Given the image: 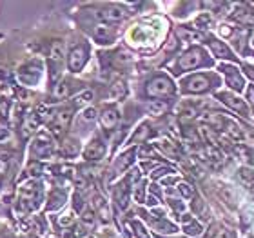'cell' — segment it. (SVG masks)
I'll return each instance as SVG.
<instances>
[{"label":"cell","mask_w":254,"mask_h":238,"mask_svg":"<svg viewBox=\"0 0 254 238\" xmlns=\"http://www.w3.org/2000/svg\"><path fill=\"white\" fill-rule=\"evenodd\" d=\"M145 93H147V96H154V98L169 96L175 93V84H173V80H171L169 77L158 75V77H154L151 82H147Z\"/></svg>","instance_id":"6da1fadb"},{"label":"cell","mask_w":254,"mask_h":238,"mask_svg":"<svg viewBox=\"0 0 254 238\" xmlns=\"http://www.w3.org/2000/svg\"><path fill=\"white\" fill-rule=\"evenodd\" d=\"M71 120H73V107H67V106L59 107V109H55V111L51 113L48 126L51 127V131H53L55 135H62L69 127Z\"/></svg>","instance_id":"7a4b0ae2"},{"label":"cell","mask_w":254,"mask_h":238,"mask_svg":"<svg viewBox=\"0 0 254 238\" xmlns=\"http://www.w3.org/2000/svg\"><path fill=\"white\" fill-rule=\"evenodd\" d=\"M209 87H211V79L203 73L190 75V77H187V79L182 82V91H184V93H189V95L205 93Z\"/></svg>","instance_id":"3957f363"},{"label":"cell","mask_w":254,"mask_h":238,"mask_svg":"<svg viewBox=\"0 0 254 238\" xmlns=\"http://www.w3.org/2000/svg\"><path fill=\"white\" fill-rule=\"evenodd\" d=\"M89 59V48L85 44L74 46L67 55V68L71 73H80Z\"/></svg>","instance_id":"277c9868"},{"label":"cell","mask_w":254,"mask_h":238,"mask_svg":"<svg viewBox=\"0 0 254 238\" xmlns=\"http://www.w3.org/2000/svg\"><path fill=\"white\" fill-rule=\"evenodd\" d=\"M203 62V51L201 49H189L187 53H184V57H180L178 60V73L182 71H189V69H196L198 66H201Z\"/></svg>","instance_id":"5b68a950"},{"label":"cell","mask_w":254,"mask_h":238,"mask_svg":"<svg viewBox=\"0 0 254 238\" xmlns=\"http://www.w3.org/2000/svg\"><path fill=\"white\" fill-rule=\"evenodd\" d=\"M106 155V144L102 142L100 138H95L87 144V148L84 149V159L89 160V162H96V160H102Z\"/></svg>","instance_id":"8992f818"},{"label":"cell","mask_w":254,"mask_h":238,"mask_svg":"<svg viewBox=\"0 0 254 238\" xmlns=\"http://www.w3.org/2000/svg\"><path fill=\"white\" fill-rule=\"evenodd\" d=\"M98 16H100L104 22H107V24H118V22L124 20L126 13H124V9L118 7V5H106V7H102V9L98 11Z\"/></svg>","instance_id":"52a82bcc"},{"label":"cell","mask_w":254,"mask_h":238,"mask_svg":"<svg viewBox=\"0 0 254 238\" xmlns=\"http://www.w3.org/2000/svg\"><path fill=\"white\" fill-rule=\"evenodd\" d=\"M220 71H223L225 82H227V85L231 89H234V91L244 89V79H242V75H240L236 69L231 68V66H220Z\"/></svg>","instance_id":"ba28073f"},{"label":"cell","mask_w":254,"mask_h":238,"mask_svg":"<svg viewBox=\"0 0 254 238\" xmlns=\"http://www.w3.org/2000/svg\"><path fill=\"white\" fill-rule=\"evenodd\" d=\"M118 120H120V115H118L117 107H113V106L104 107V111H102V115H100V124L106 131H113V129L117 127Z\"/></svg>","instance_id":"9c48e42d"},{"label":"cell","mask_w":254,"mask_h":238,"mask_svg":"<svg viewBox=\"0 0 254 238\" xmlns=\"http://www.w3.org/2000/svg\"><path fill=\"white\" fill-rule=\"evenodd\" d=\"M51 151H53V144H51L48 135H44V133L38 135V138L33 144V157H42V159H46V157L51 155Z\"/></svg>","instance_id":"30bf717a"},{"label":"cell","mask_w":254,"mask_h":238,"mask_svg":"<svg viewBox=\"0 0 254 238\" xmlns=\"http://www.w3.org/2000/svg\"><path fill=\"white\" fill-rule=\"evenodd\" d=\"M209 46H211L214 57H218V59H225V60H233L234 59L233 51H231V49H229L223 42L216 40V38H211V40H209Z\"/></svg>","instance_id":"8fae6325"},{"label":"cell","mask_w":254,"mask_h":238,"mask_svg":"<svg viewBox=\"0 0 254 238\" xmlns=\"http://www.w3.org/2000/svg\"><path fill=\"white\" fill-rule=\"evenodd\" d=\"M115 37H117V31H115L111 26H106V24H102V26H96L95 38L100 44H111L113 40H115Z\"/></svg>","instance_id":"7c38bea8"},{"label":"cell","mask_w":254,"mask_h":238,"mask_svg":"<svg viewBox=\"0 0 254 238\" xmlns=\"http://www.w3.org/2000/svg\"><path fill=\"white\" fill-rule=\"evenodd\" d=\"M218 98L225 102L229 107H233V109L240 111L242 115H244V117H247V107H245V104L242 100H238V98H234V96L227 95V93H218Z\"/></svg>","instance_id":"4fadbf2b"},{"label":"cell","mask_w":254,"mask_h":238,"mask_svg":"<svg viewBox=\"0 0 254 238\" xmlns=\"http://www.w3.org/2000/svg\"><path fill=\"white\" fill-rule=\"evenodd\" d=\"M238 178H240V182H242L244 185H247V187L254 185V167H251V165H244V167H240Z\"/></svg>","instance_id":"5bb4252c"},{"label":"cell","mask_w":254,"mask_h":238,"mask_svg":"<svg viewBox=\"0 0 254 238\" xmlns=\"http://www.w3.org/2000/svg\"><path fill=\"white\" fill-rule=\"evenodd\" d=\"M115 198H117L118 207H120V209H126L127 202H129V193H127L126 184L117 185V189H115Z\"/></svg>","instance_id":"9a60e30c"},{"label":"cell","mask_w":254,"mask_h":238,"mask_svg":"<svg viewBox=\"0 0 254 238\" xmlns=\"http://www.w3.org/2000/svg\"><path fill=\"white\" fill-rule=\"evenodd\" d=\"M127 95V85L124 80H117V82H113L111 85V96L113 98H117V100H122L126 98Z\"/></svg>","instance_id":"2e32d148"},{"label":"cell","mask_w":254,"mask_h":238,"mask_svg":"<svg viewBox=\"0 0 254 238\" xmlns=\"http://www.w3.org/2000/svg\"><path fill=\"white\" fill-rule=\"evenodd\" d=\"M37 127H38V117L35 115V113H29V115L26 117L24 126H22V129H24V135H31Z\"/></svg>","instance_id":"e0dca14e"},{"label":"cell","mask_w":254,"mask_h":238,"mask_svg":"<svg viewBox=\"0 0 254 238\" xmlns=\"http://www.w3.org/2000/svg\"><path fill=\"white\" fill-rule=\"evenodd\" d=\"M178 35H180L184 40H187V42H201L203 40V35L198 31H190V29H178Z\"/></svg>","instance_id":"ac0fdd59"},{"label":"cell","mask_w":254,"mask_h":238,"mask_svg":"<svg viewBox=\"0 0 254 238\" xmlns=\"http://www.w3.org/2000/svg\"><path fill=\"white\" fill-rule=\"evenodd\" d=\"M167 107L169 106H167V102L165 100H153L147 106V109L151 115H156V117H158V115H164V113L167 111Z\"/></svg>","instance_id":"d6986e66"},{"label":"cell","mask_w":254,"mask_h":238,"mask_svg":"<svg viewBox=\"0 0 254 238\" xmlns=\"http://www.w3.org/2000/svg\"><path fill=\"white\" fill-rule=\"evenodd\" d=\"M64 57V44L62 40H57V42L51 44V49H49V59L60 62Z\"/></svg>","instance_id":"ffe728a7"},{"label":"cell","mask_w":254,"mask_h":238,"mask_svg":"<svg viewBox=\"0 0 254 238\" xmlns=\"http://www.w3.org/2000/svg\"><path fill=\"white\" fill-rule=\"evenodd\" d=\"M62 148H64V155L65 157H74V155L78 153V142L76 140H65V142L62 144Z\"/></svg>","instance_id":"44dd1931"},{"label":"cell","mask_w":254,"mask_h":238,"mask_svg":"<svg viewBox=\"0 0 254 238\" xmlns=\"http://www.w3.org/2000/svg\"><path fill=\"white\" fill-rule=\"evenodd\" d=\"M234 153L238 155L240 159L245 160V162H253V151H251L247 146H244V144H240V146H236V149H234Z\"/></svg>","instance_id":"7402d4cb"},{"label":"cell","mask_w":254,"mask_h":238,"mask_svg":"<svg viewBox=\"0 0 254 238\" xmlns=\"http://www.w3.org/2000/svg\"><path fill=\"white\" fill-rule=\"evenodd\" d=\"M64 200H65V196H64L62 191H53V195H51V204H49V209H59L60 206L64 204Z\"/></svg>","instance_id":"603a6c76"},{"label":"cell","mask_w":254,"mask_h":238,"mask_svg":"<svg viewBox=\"0 0 254 238\" xmlns=\"http://www.w3.org/2000/svg\"><path fill=\"white\" fill-rule=\"evenodd\" d=\"M184 231H186L187 235H192V237H198V235L201 233V226L198 222H194V220H189V222L186 224V228H184Z\"/></svg>","instance_id":"cb8c5ba5"},{"label":"cell","mask_w":254,"mask_h":238,"mask_svg":"<svg viewBox=\"0 0 254 238\" xmlns=\"http://www.w3.org/2000/svg\"><path fill=\"white\" fill-rule=\"evenodd\" d=\"M132 157H134V151H129V153H126L124 157H120V160H118V164H117L118 171H124L127 165H131Z\"/></svg>","instance_id":"d4e9b609"},{"label":"cell","mask_w":254,"mask_h":238,"mask_svg":"<svg viewBox=\"0 0 254 238\" xmlns=\"http://www.w3.org/2000/svg\"><path fill=\"white\" fill-rule=\"evenodd\" d=\"M220 195L223 196V200L227 202L229 206H234V202H236V196L233 195V191L229 189L227 185H222V189H220Z\"/></svg>","instance_id":"484cf974"},{"label":"cell","mask_w":254,"mask_h":238,"mask_svg":"<svg viewBox=\"0 0 254 238\" xmlns=\"http://www.w3.org/2000/svg\"><path fill=\"white\" fill-rule=\"evenodd\" d=\"M65 96H69V84L67 82H62L55 89V98H65Z\"/></svg>","instance_id":"4316f807"},{"label":"cell","mask_w":254,"mask_h":238,"mask_svg":"<svg viewBox=\"0 0 254 238\" xmlns=\"http://www.w3.org/2000/svg\"><path fill=\"white\" fill-rule=\"evenodd\" d=\"M160 148H162V151H165L167 155L176 157V148L169 142V140H162V142H160Z\"/></svg>","instance_id":"83f0119b"},{"label":"cell","mask_w":254,"mask_h":238,"mask_svg":"<svg viewBox=\"0 0 254 238\" xmlns=\"http://www.w3.org/2000/svg\"><path fill=\"white\" fill-rule=\"evenodd\" d=\"M9 135H11L9 126H7V122L2 118V120H0V142H2V140H5V138L9 137Z\"/></svg>","instance_id":"f1b7e54d"},{"label":"cell","mask_w":254,"mask_h":238,"mask_svg":"<svg viewBox=\"0 0 254 238\" xmlns=\"http://www.w3.org/2000/svg\"><path fill=\"white\" fill-rule=\"evenodd\" d=\"M96 118V109L95 107H87L84 113H82V120L84 122H93Z\"/></svg>","instance_id":"f546056e"},{"label":"cell","mask_w":254,"mask_h":238,"mask_svg":"<svg viewBox=\"0 0 254 238\" xmlns=\"http://www.w3.org/2000/svg\"><path fill=\"white\" fill-rule=\"evenodd\" d=\"M147 133H149V126L147 124H143V126H140V129H138V133L132 137V142H136V140H142V138L147 137Z\"/></svg>","instance_id":"4dcf8cb0"},{"label":"cell","mask_w":254,"mask_h":238,"mask_svg":"<svg viewBox=\"0 0 254 238\" xmlns=\"http://www.w3.org/2000/svg\"><path fill=\"white\" fill-rule=\"evenodd\" d=\"M132 228H134V233L138 235V238H149L147 231L143 229V226L140 222H132Z\"/></svg>","instance_id":"1f68e13d"},{"label":"cell","mask_w":254,"mask_h":238,"mask_svg":"<svg viewBox=\"0 0 254 238\" xmlns=\"http://www.w3.org/2000/svg\"><path fill=\"white\" fill-rule=\"evenodd\" d=\"M82 222H84L87 228H93V224H95V217H93V213L85 211L84 215H82Z\"/></svg>","instance_id":"d6a6232c"},{"label":"cell","mask_w":254,"mask_h":238,"mask_svg":"<svg viewBox=\"0 0 254 238\" xmlns=\"http://www.w3.org/2000/svg\"><path fill=\"white\" fill-rule=\"evenodd\" d=\"M178 189H180L182 195L187 196V198H190V196L194 195V191L190 189V185H187V184H180V187H178Z\"/></svg>","instance_id":"836d02e7"},{"label":"cell","mask_w":254,"mask_h":238,"mask_svg":"<svg viewBox=\"0 0 254 238\" xmlns=\"http://www.w3.org/2000/svg\"><path fill=\"white\" fill-rule=\"evenodd\" d=\"M91 98H93V91H85V93H82V95L76 96L74 102H89Z\"/></svg>","instance_id":"e575fe53"},{"label":"cell","mask_w":254,"mask_h":238,"mask_svg":"<svg viewBox=\"0 0 254 238\" xmlns=\"http://www.w3.org/2000/svg\"><path fill=\"white\" fill-rule=\"evenodd\" d=\"M245 73H247V77H249L251 80H254V66H245Z\"/></svg>","instance_id":"d590c367"},{"label":"cell","mask_w":254,"mask_h":238,"mask_svg":"<svg viewBox=\"0 0 254 238\" xmlns=\"http://www.w3.org/2000/svg\"><path fill=\"white\" fill-rule=\"evenodd\" d=\"M247 98H249V102L254 106V87H249V89H247Z\"/></svg>","instance_id":"8d00e7d4"},{"label":"cell","mask_w":254,"mask_h":238,"mask_svg":"<svg viewBox=\"0 0 254 238\" xmlns=\"http://www.w3.org/2000/svg\"><path fill=\"white\" fill-rule=\"evenodd\" d=\"M251 42H253V48H254V37H253V40H251Z\"/></svg>","instance_id":"74e56055"}]
</instances>
